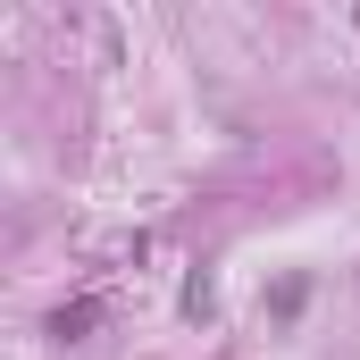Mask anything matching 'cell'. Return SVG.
Segmentation results:
<instances>
[{
    "instance_id": "cell-1",
    "label": "cell",
    "mask_w": 360,
    "mask_h": 360,
    "mask_svg": "<svg viewBox=\"0 0 360 360\" xmlns=\"http://www.w3.org/2000/svg\"><path fill=\"white\" fill-rule=\"evenodd\" d=\"M101 310H109L101 293H76V302H59V310H51V335H59V344H84L92 327H101Z\"/></svg>"
},
{
    "instance_id": "cell-2",
    "label": "cell",
    "mask_w": 360,
    "mask_h": 360,
    "mask_svg": "<svg viewBox=\"0 0 360 360\" xmlns=\"http://www.w3.org/2000/svg\"><path fill=\"white\" fill-rule=\"evenodd\" d=\"M218 310V285H210V269H193L184 276V319H210Z\"/></svg>"
}]
</instances>
